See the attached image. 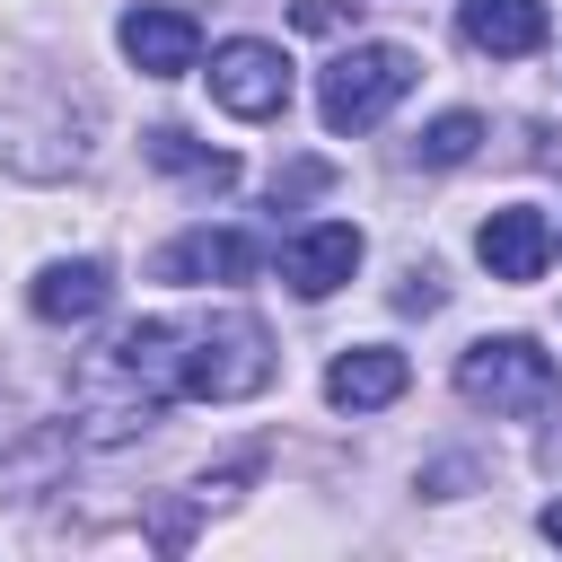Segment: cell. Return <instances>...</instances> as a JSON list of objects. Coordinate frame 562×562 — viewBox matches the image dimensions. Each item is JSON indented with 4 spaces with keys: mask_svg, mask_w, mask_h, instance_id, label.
<instances>
[{
    "mask_svg": "<svg viewBox=\"0 0 562 562\" xmlns=\"http://www.w3.org/2000/svg\"><path fill=\"white\" fill-rule=\"evenodd\" d=\"M474 255H483L492 281H536V272L553 263V220L527 211V202H509V211H492V220L474 228Z\"/></svg>",
    "mask_w": 562,
    "mask_h": 562,
    "instance_id": "7",
    "label": "cell"
},
{
    "mask_svg": "<svg viewBox=\"0 0 562 562\" xmlns=\"http://www.w3.org/2000/svg\"><path fill=\"white\" fill-rule=\"evenodd\" d=\"M272 386V334L246 307L211 316H140L79 369V430L88 439H132L158 404H237Z\"/></svg>",
    "mask_w": 562,
    "mask_h": 562,
    "instance_id": "1",
    "label": "cell"
},
{
    "mask_svg": "<svg viewBox=\"0 0 562 562\" xmlns=\"http://www.w3.org/2000/svg\"><path fill=\"white\" fill-rule=\"evenodd\" d=\"M457 35L492 61H518L553 35V18H544V0H457Z\"/></svg>",
    "mask_w": 562,
    "mask_h": 562,
    "instance_id": "9",
    "label": "cell"
},
{
    "mask_svg": "<svg viewBox=\"0 0 562 562\" xmlns=\"http://www.w3.org/2000/svg\"><path fill=\"white\" fill-rule=\"evenodd\" d=\"M404 386H413V369H404V351H386V342L334 351V369H325V404H334V413H378V404H395Z\"/></svg>",
    "mask_w": 562,
    "mask_h": 562,
    "instance_id": "8",
    "label": "cell"
},
{
    "mask_svg": "<svg viewBox=\"0 0 562 562\" xmlns=\"http://www.w3.org/2000/svg\"><path fill=\"white\" fill-rule=\"evenodd\" d=\"M105 299H114V272H105L97 255L44 263V272H35V290H26V307H35L44 325H88V316H97Z\"/></svg>",
    "mask_w": 562,
    "mask_h": 562,
    "instance_id": "11",
    "label": "cell"
},
{
    "mask_svg": "<svg viewBox=\"0 0 562 562\" xmlns=\"http://www.w3.org/2000/svg\"><path fill=\"white\" fill-rule=\"evenodd\" d=\"M457 395L474 404V413H553V395H562V369H553V351L544 342H527V334H483L465 360H457Z\"/></svg>",
    "mask_w": 562,
    "mask_h": 562,
    "instance_id": "3",
    "label": "cell"
},
{
    "mask_svg": "<svg viewBox=\"0 0 562 562\" xmlns=\"http://www.w3.org/2000/svg\"><path fill=\"white\" fill-rule=\"evenodd\" d=\"M474 140H483V114H465V105H457V114H439V123L413 140V158H422V167H465V158H474Z\"/></svg>",
    "mask_w": 562,
    "mask_h": 562,
    "instance_id": "13",
    "label": "cell"
},
{
    "mask_svg": "<svg viewBox=\"0 0 562 562\" xmlns=\"http://www.w3.org/2000/svg\"><path fill=\"white\" fill-rule=\"evenodd\" d=\"M211 105L237 114V123H272L290 105V53L263 44V35H237L211 53Z\"/></svg>",
    "mask_w": 562,
    "mask_h": 562,
    "instance_id": "4",
    "label": "cell"
},
{
    "mask_svg": "<svg viewBox=\"0 0 562 562\" xmlns=\"http://www.w3.org/2000/svg\"><path fill=\"white\" fill-rule=\"evenodd\" d=\"M255 263H263V246L246 228H184L158 255V281H246Z\"/></svg>",
    "mask_w": 562,
    "mask_h": 562,
    "instance_id": "10",
    "label": "cell"
},
{
    "mask_svg": "<svg viewBox=\"0 0 562 562\" xmlns=\"http://www.w3.org/2000/svg\"><path fill=\"white\" fill-rule=\"evenodd\" d=\"M413 79H422V61L404 44H351L316 79V114H325V132H369L413 97Z\"/></svg>",
    "mask_w": 562,
    "mask_h": 562,
    "instance_id": "2",
    "label": "cell"
},
{
    "mask_svg": "<svg viewBox=\"0 0 562 562\" xmlns=\"http://www.w3.org/2000/svg\"><path fill=\"white\" fill-rule=\"evenodd\" d=\"M536 527H544V536H553V544H562V501H553V509H544V518H536Z\"/></svg>",
    "mask_w": 562,
    "mask_h": 562,
    "instance_id": "14",
    "label": "cell"
},
{
    "mask_svg": "<svg viewBox=\"0 0 562 562\" xmlns=\"http://www.w3.org/2000/svg\"><path fill=\"white\" fill-rule=\"evenodd\" d=\"M553 246H562V237H553Z\"/></svg>",
    "mask_w": 562,
    "mask_h": 562,
    "instance_id": "16",
    "label": "cell"
},
{
    "mask_svg": "<svg viewBox=\"0 0 562 562\" xmlns=\"http://www.w3.org/2000/svg\"><path fill=\"white\" fill-rule=\"evenodd\" d=\"M544 465H562V430H553V439H544Z\"/></svg>",
    "mask_w": 562,
    "mask_h": 562,
    "instance_id": "15",
    "label": "cell"
},
{
    "mask_svg": "<svg viewBox=\"0 0 562 562\" xmlns=\"http://www.w3.org/2000/svg\"><path fill=\"white\" fill-rule=\"evenodd\" d=\"M123 53H132V70L140 79H184L193 61H202V26L184 18V9H123Z\"/></svg>",
    "mask_w": 562,
    "mask_h": 562,
    "instance_id": "6",
    "label": "cell"
},
{
    "mask_svg": "<svg viewBox=\"0 0 562 562\" xmlns=\"http://www.w3.org/2000/svg\"><path fill=\"white\" fill-rule=\"evenodd\" d=\"M351 272H360V228H351V220H316V228H299V237L281 246V281H290L299 299H334Z\"/></svg>",
    "mask_w": 562,
    "mask_h": 562,
    "instance_id": "5",
    "label": "cell"
},
{
    "mask_svg": "<svg viewBox=\"0 0 562 562\" xmlns=\"http://www.w3.org/2000/svg\"><path fill=\"white\" fill-rule=\"evenodd\" d=\"M140 149H149V158H158L167 176L202 184V193H228V184H237V158H228V149H202V140H193V132H176V123H158V132H149Z\"/></svg>",
    "mask_w": 562,
    "mask_h": 562,
    "instance_id": "12",
    "label": "cell"
}]
</instances>
